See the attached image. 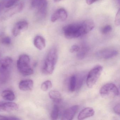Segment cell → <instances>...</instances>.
<instances>
[{
	"label": "cell",
	"mask_w": 120,
	"mask_h": 120,
	"mask_svg": "<svg viewBox=\"0 0 120 120\" xmlns=\"http://www.w3.org/2000/svg\"><path fill=\"white\" fill-rule=\"evenodd\" d=\"M64 36L68 39L77 38L86 34L82 23L67 25L63 28Z\"/></svg>",
	"instance_id": "obj_1"
},
{
	"label": "cell",
	"mask_w": 120,
	"mask_h": 120,
	"mask_svg": "<svg viewBox=\"0 0 120 120\" xmlns=\"http://www.w3.org/2000/svg\"><path fill=\"white\" fill-rule=\"evenodd\" d=\"M58 60L57 50L55 48H51L48 53L44 62L42 72L46 75H50L53 73L55 65Z\"/></svg>",
	"instance_id": "obj_2"
},
{
	"label": "cell",
	"mask_w": 120,
	"mask_h": 120,
	"mask_svg": "<svg viewBox=\"0 0 120 120\" xmlns=\"http://www.w3.org/2000/svg\"><path fill=\"white\" fill-rule=\"evenodd\" d=\"M17 67L19 73L24 76L30 75L34 74V71L31 67L30 59L28 55H20L17 62Z\"/></svg>",
	"instance_id": "obj_3"
},
{
	"label": "cell",
	"mask_w": 120,
	"mask_h": 120,
	"mask_svg": "<svg viewBox=\"0 0 120 120\" xmlns=\"http://www.w3.org/2000/svg\"><path fill=\"white\" fill-rule=\"evenodd\" d=\"M103 71V67L98 65L92 69L88 74L86 83L88 87L92 88L95 85L101 75Z\"/></svg>",
	"instance_id": "obj_4"
},
{
	"label": "cell",
	"mask_w": 120,
	"mask_h": 120,
	"mask_svg": "<svg viewBox=\"0 0 120 120\" xmlns=\"http://www.w3.org/2000/svg\"><path fill=\"white\" fill-rule=\"evenodd\" d=\"M100 94L102 97H115L119 95V90L115 84L111 83L103 86L100 88Z\"/></svg>",
	"instance_id": "obj_5"
},
{
	"label": "cell",
	"mask_w": 120,
	"mask_h": 120,
	"mask_svg": "<svg viewBox=\"0 0 120 120\" xmlns=\"http://www.w3.org/2000/svg\"><path fill=\"white\" fill-rule=\"evenodd\" d=\"M13 62L12 58L9 56L5 57L0 60V79H5L8 77Z\"/></svg>",
	"instance_id": "obj_6"
},
{
	"label": "cell",
	"mask_w": 120,
	"mask_h": 120,
	"mask_svg": "<svg viewBox=\"0 0 120 120\" xmlns=\"http://www.w3.org/2000/svg\"><path fill=\"white\" fill-rule=\"evenodd\" d=\"M23 7V4L21 3L9 8L10 9L6 11L2 16L1 20L3 21L8 20L14 15L21 12Z\"/></svg>",
	"instance_id": "obj_7"
},
{
	"label": "cell",
	"mask_w": 120,
	"mask_h": 120,
	"mask_svg": "<svg viewBox=\"0 0 120 120\" xmlns=\"http://www.w3.org/2000/svg\"><path fill=\"white\" fill-rule=\"evenodd\" d=\"M68 14L64 8H60L52 14L51 17V21L53 23L57 21L64 22L66 20Z\"/></svg>",
	"instance_id": "obj_8"
},
{
	"label": "cell",
	"mask_w": 120,
	"mask_h": 120,
	"mask_svg": "<svg viewBox=\"0 0 120 120\" xmlns=\"http://www.w3.org/2000/svg\"><path fill=\"white\" fill-rule=\"evenodd\" d=\"M28 28V23L25 21L19 22L15 24L12 30L13 35L15 37L18 36L22 33L25 31Z\"/></svg>",
	"instance_id": "obj_9"
},
{
	"label": "cell",
	"mask_w": 120,
	"mask_h": 120,
	"mask_svg": "<svg viewBox=\"0 0 120 120\" xmlns=\"http://www.w3.org/2000/svg\"><path fill=\"white\" fill-rule=\"evenodd\" d=\"M118 52L114 49H106L97 53V56L101 59L107 60L111 59L118 54Z\"/></svg>",
	"instance_id": "obj_10"
},
{
	"label": "cell",
	"mask_w": 120,
	"mask_h": 120,
	"mask_svg": "<svg viewBox=\"0 0 120 120\" xmlns=\"http://www.w3.org/2000/svg\"><path fill=\"white\" fill-rule=\"evenodd\" d=\"M19 109L16 103L12 102H0V112L13 111Z\"/></svg>",
	"instance_id": "obj_11"
},
{
	"label": "cell",
	"mask_w": 120,
	"mask_h": 120,
	"mask_svg": "<svg viewBox=\"0 0 120 120\" xmlns=\"http://www.w3.org/2000/svg\"><path fill=\"white\" fill-rule=\"evenodd\" d=\"M79 109L78 105H74L66 109L62 115V119L63 120H71L73 119Z\"/></svg>",
	"instance_id": "obj_12"
},
{
	"label": "cell",
	"mask_w": 120,
	"mask_h": 120,
	"mask_svg": "<svg viewBox=\"0 0 120 120\" xmlns=\"http://www.w3.org/2000/svg\"><path fill=\"white\" fill-rule=\"evenodd\" d=\"M34 82L31 79H26L21 81L19 83V88L23 91L31 90L34 87Z\"/></svg>",
	"instance_id": "obj_13"
},
{
	"label": "cell",
	"mask_w": 120,
	"mask_h": 120,
	"mask_svg": "<svg viewBox=\"0 0 120 120\" xmlns=\"http://www.w3.org/2000/svg\"><path fill=\"white\" fill-rule=\"evenodd\" d=\"M95 112L92 107H87L83 109L79 114L78 119L83 120L85 119L93 116L94 115Z\"/></svg>",
	"instance_id": "obj_14"
},
{
	"label": "cell",
	"mask_w": 120,
	"mask_h": 120,
	"mask_svg": "<svg viewBox=\"0 0 120 120\" xmlns=\"http://www.w3.org/2000/svg\"><path fill=\"white\" fill-rule=\"evenodd\" d=\"M33 43L35 47L39 50H42L46 46L45 39L41 36H36L34 40Z\"/></svg>",
	"instance_id": "obj_15"
},
{
	"label": "cell",
	"mask_w": 120,
	"mask_h": 120,
	"mask_svg": "<svg viewBox=\"0 0 120 120\" xmlns=\"http://www.w3.org/2000/svg\"><path fill=\"white\" fill-rule=\"evenodd\" d=\"M49 97L55 103L59 104L62 102V99L61 93L57 90H52L49 92Z\"/></svg>",
	"instance_id": "obj_16"
},
{
	"label": "cell",
	"mask_w": 120,
	"mask_h": 120,
	"mask_svg": "<svg viewBox=\"0 0 120 120\" xmlns=\"http://www.w3.org/2000/svg\"><path fill=\"white\" fill-rule=\"evenodd\" d=\"M48 3L47 1L40 5L38 8L37 16L38 19H41L45 17L47 11Z\"/></svg>",
	"instance_id": "obj_17"
},
{
	"label": "cell",
	"mask_w": 120,
	"mask_h": 120,
	"mask_svg": "<svg viewBox=\"0 0 120 120\" xmlns=\"http://www.w3.org/2000/svg\"><path fill=\"white\" fill-rule=\"evenodd\" d=\"M2 98L5 100L11 101L15 99L16 96L14 93L11 90H5L1 93Z\"/></svg>",
	"instance_id": "obj_18"
},
{
	"label": "cell",
	"mask_w": 120,
	"mask_h": 120,
	"mask_svg": "<svg viewBox=\"0 0 120 120\" xmlns=\"http://www.w3.org/2000/svg\"><path fill=\"white\" fill-rule=\"evenodd\" d=\"M88 49L87 48H82L79 50L77 52L76 56L77 58L79 60H82L84 59L88 53Z\"/></svg>",
	"instance_id": "obj_19"
},
{
	"label": "cell",
	"mask_w": 120,
	"mask_h": 120,
	"mask_svg": "<svg viewBox=\"0 0 120 120\" xmlns=\"http://www.w3.org/2000/svg\"><path fill=\"white\" fill-rule=\"evenodd\" d=\"M11 42L10 38L5 35L3 33L0 34V43L6 45H9Z\"/></svg>",
	"instance_id": "obj_20"
},
{
	"label": "cell",
	"mask_w": 120,
	"mask_h": 120,
	"mask_svg": "<svg viewBox=\"0 0 120 120\" xmlns=\"http://www.w3.org/2000/svg\"><path fill=\"white\" fill-rule=\"evenodd\" d=\"M76 77L75 75H72L70 78L69 90L71 92L75 91L76 88Z\"/></svg>",
	"instance_id": "obj_21"
},
{
	"label": "cell",
	"mask_w": 120,
	"mask_h": 120,
	"mask_svg": "<svg viewBox=\"0 0 120 120\" xmlns=\"http://www.w3.org/2000/svg\"><path fill=\"white\" fill-rule=\"evenodd\" d=\"M59 108L56 105H54L50 115L51 119L53 120H57L59 116Z\"/></svg>",
	"instance_id": "obj_22"
},
{
	"label": "cell",
	"mask_w": 120,
	"mask_h": 120,
	"mask_svg": "<svg viewBox=\"0 0 120 120\" xmlns=\"http://www.w3.org/2000/svg\"><path fill=\"white\" fill-rule=\"evenodd\" d=\"M52 82L50 80H47L42 83L41 86V89L43 91L45 92L52 88Z\"/></svg>",
	"instance_id": "obj_23"
},
{
	"label": "cell",
	"mask_w": 120,
	"mask_h": 120,
	"mask_svg": "<svg viewBox=\"0 0 120 120\" xmlns=\"http://www.w3.org/2000/svg\"><path fill=\"white\" fill-rule=\"evenodd\" d=\"M19 0H5V8H9L15 5Z\"/></svg>",
	"instance_id": "obj_24"
},
{
	"label": "cell",
	"mask_w": 120,
	"mask_h": 120,
	"mask_svg": "<svg viewBox=\"0 0 120 120\" xmlns=\"http://www.w3.org/2000/svg\"><path fill=\"white\" fill-rule=\"evenodd\" d=\"M46 1L47 0H32L31 7L33 8H38L40 5Z\"/></svg>",
	"instance_id": "obj_25"
},
{
	"label": "cell",
	"mask_w": 120,
	"mask_h": 120,
	"mask_svg": "<svg viewBox=\"0 0 120 120\" xmlns=\"http://www.w3.org/2000/svg\"><path fill=\"white\" fill-rule=\"evenodd\" d=\"M112 27L109 25H107L104 26L101 30V33L103 35H106L112 31Z\"/></svg>",
	"instance_id": "obj_26"
},
{
	"label": "cell",
	"mask_w": 120,
	"mask_h": 120,
	"mask_svg": "<svg viewBox=\"0 0 120 120\" xmlns=\"http://www.w3.org/2000/svg\"><path fill=\"white\" fill-rule=\"evenodd\" d=\"M0 120H20V119L19 118L16 116H5L0 115Z\"/></svg>",
	"instance_id": "obj_27"
},
{
	"label": "cell",
	"mask_w": 120,
	"mask_h": 120,
	"mask_svg": "<svg viewBox=\"0 0 120 120\" xmlns=\"http://www.w3.org/2000/svg\"><path fill=\"white\" fill-rule=\"evenodd\" d=\"M83 81V77L82 76H79L78 79L76 78V88L77 90L79 89L82 86Z\"/></svg>",
	"instance_id": "obj_28"
},
{
	"label": "cell",
	"mask_w": 120,
	"mask_h": 120,
	"mask_svg": "<svg viewBox=\"0 0 120 120\" xmlns=\"http://www.w3.org/2000/svg\"><path fill=\"white\" fill-rule=\"evenodd\" d=\"M115 24L116 26H119L120 25V10L119 9L117 12L115 19Z\"/></svg>",
	"instance_id": "obj_29"
},
{
	"label": "cell",
	"mask_w": 120,
	"mask_h": 120,
	"mask_svg": "<svg viewBox=\"0 0 120 120\" xmlns=\"http://www.w3.org/2000/svg\"><path fill=\"white\" fill-rule=\"evenodd\" d=\"M80 47L78 45H74L71 46L70 48V52L71 53L75 52H78L80 49Z\"/></svg>",
	"instance_id": "obj_30"
},
{
	"label": "cell",
	"mask_w": 120,
	"mask_h": 120,
	"mask_svg": "<svg viewBox=\"0 0 120 120\" xmlns=\"http://www.w3.org/2000/svg\"><path fill=\"white\" fill-rule=\"evenodd\" d=\"M114 111L118 115H120V104H118L116 105L113 108Z\"/></svg>",
	"instance_id": "obj_31"
},
{
	"label": "cell",
	"mask_w": 120,
	"mask_h": 120,
	"mask_svg": "<svg viewBox=\"0 0 120 120\" xmlns=\"http://www.w3.org/2000/svg\"><path fill=\"white\" fill-rule=\"evenodd\" d=\"M5 8V0L0 2V14Z\"/></svg>",
	"instance_id": "obj_32"
},
{
	"label": "cell",
	"mask_w": 120,
	"mask_h": 120,
	"mask_svg": "<svg viewBox=\"0 0 120 120\" xmlns=\"http://www.w3.org/2000/svg\"><path fill=\"white\" fill-rule=\"evenodd\" d=\"M98 0H86V2L88 5H91Z\"/></svg>",
	"instance_id": "obj_33"
},
{
	"label": "cell",
	"mask_w": 120,
	"mask_h": 120,
	"mask_svg": "<svg viewBox=\"0 0 120 120\" xmlns=\"http://www.w3.org/2000/svg\"><path fill=\"white\" fill-rule=\"evenodd\" d=\"M54 2L55 3L59 2H60V1H62V0H54Z\"/></svg>",
	"instance_id": "obj_34"
},
{
	"label": "cell",
	"mask_w": 120,
	"mask_h": 120,
	"mask_svg": "<svg viewBox=\"0 0 120 120\" xmlns=\"http://www.w3.org/2000/svg\"><path fill=\"white\" fill-rule=\"evenodd\" d=\"M116 0V2H117L119 4H120V0Z\"/></svg>",
	"instance_id": "obj_35"
}]
</instances>
